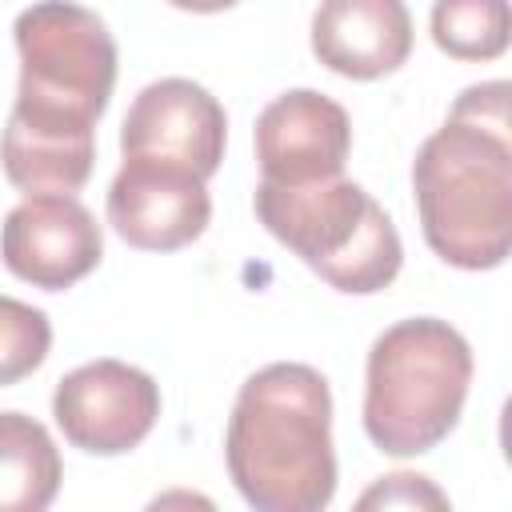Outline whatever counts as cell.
<instances>
[{
	"mask_svg": "<svg viewBox=\"0 0 512 512\" xmlns=\"http://www.w3.org/2000/svg\"><path fill=\"white\" fill-rule=\"evenodd\" d=\"M224 144H228L224 104L188 76H164L140 88L120 128L124 160H160L188 168L204 180L220 168Z\"/></svg>",
	"mask_w": 512,
	"mask_h": 512,
	"instance_id": "obj_7",
	"label": "cell"
},
{
	"mask_svg": "<svg viewBox=\"0 0 512 512\" xmlns=\"http://www.w3.org/2000/svg\"><path fill=\"white\" fill-rule=\"evenodd\" d=\"M104 256V232L96 216L64 192L24 196L0 224L4 268L44 292H64L84 280Z\"/></svg>",
	"mask_w": 512,
	"mask_h": 512,
	"instance_id": "obj_8",
	"label": "cell"
},
{
	"mask_svg": "<svg viewBox=\"0 0 512 512\" xmlns=\"http://www.w3.org/2000/svg\"><path fill=\"white\" fill-rule=\"evenodd\" d=\"M448 116L464 120V124H476L484 132L508 136V80H484V84L464 88Z\"/></svg>",
	"mask_w": 512,
	"mask_h": 512,
	"instance_id": "obj_16",
	"label": "cell"
},
{
	"mask_svg": "<svg viewBox=\"0 0 512 512\" xmlns=\"http://www.w3.org/2000/svg\"><path fill=\"white\" fill-rule=\"evenodd\" d=\"M48 348L52 320L16 296H0V388L32 376L44 364Z\"/></svg>",
	"mask_w": 512,
	"mask_h": 512,
	"instance_id": "obj_14",
	"label": "cell"
},
{
	"mask_svg": "<svg viewBox=\"0 0 512 512\" xmlns=\"http://www.w3.org/2000/svg\"><path fill=\"white\" fill-rule=\"evenodd\" d=\"M20 88L8 120L60 132H96L116 88V40L76 0H36L16 24Z\"/></svg>",
	"mask_w": 512,
	"mask_h": 512,
	"instance_id": "obj_5",
	"label": "cell"
},
{
	"mask_svg": "<svg viewBox=\"0 0 512 512\" xmlns=\"http://www.w3.org/2000/svg\"><path fill=\"white\" fill-rule=\"evenodd\" d=\"M360 508H448V496L428 480V476H416V472H392V476H380V484H372L360 500Z\"/></svg>",
	"mask_w": 512,
	"mask_h": 512,
	"instance_id": "obj_15",
	"label": "cell"
},
{
	"mask_svg": "<svg viewBox=\"0 0 512 512\" xmlns=\"http://www.w3.org/2000/svg\"><path fill=\"white\" fill-rule=\"evenodd\" d=\"M52 420L64 440L88 456L132 452L160 420L156 380L124 360H88L52 392Z\"/></svg>",
	"mask_w": 512,
	"mask_h": 512,
	"instance_id": "obj_6",
	"label": "cell"
},
{
	"mask_svg": "<svg viewBox=\"0 0 512 512\" xmlns=\"http://www.w3.org/2000/svg\"><path fill=\"white\" fill-rule=\"evenodd\" d=\"M172 8H184V12H224L232 8L236 0H168Z\"/></svg>",
	"mask_w": 512,
	"mask_h": 512,
	"instance_id": "obj_17",
	"label": "cell"
},
{
	"mask_svg": "<svg viewBox=\"0 0 512 512\" xmlns=\"http://www.w3.org/2000/svg\"><path fill=\"white\" fill-rule=\"evenodd\" d=\"M316 60L348 80H380L412 52V16L404 0H320L312 12Z\"/></svg>",
	"mask_w": 512,
	"mask_h": 512,
	"instance_id": "obj_11",
	"label": "cell"
},
{
	"mask_svg": "<svg viewBox=\"0 0 512 512\" xmlns=\"http://www.w3.org/2000/svg\"><path fill=\"white\" fill-rule=\"evenodd\" d=\"M64 480L60 448L24 412H0V512H44Z\"/></svg>",
	"mask_w": 512,
	"mask_h": 512,
	"instance_id": "obj_12",
	"label": "cell"
},
{
	"mask_svg": "<svg viewBox=\"0 0 512 512\" xmlns=\"http://www.w3.org/2000/svg\"><path fill=\"white\" fill-rule=\"evenodd\" d=\"M412 196L428 248L464 272H488L512 248V136L444 120L412 160Z\"/></svg>",
	"mask_w": 512,
	"mask_h": 512,
	"instance_id": "obj_2",
	"label": "cell"
},
{
	"mask_svg": "<svg viewBox=\"0 0 512 512\" xmlns=\"http://www.w3.org/2000/svg\"><path fill=\"white\" fill-rule=\"evenodd\" d=\"M508 36V0H432V40L452 60H496Z\"/></svg>",
	"mask_w": 512,
	"mask_h": 512,
	"instance_id": "obj_13",
	"label": "cell"
},
{
	"mask_svg": "<svg viewBox=\"0 0 512 512\" xmlns=\"http://www.w3.org/2000/svg\"><path fill=\"white\" fill-rule=\"evenodd\" d=\"M472 384L468 340L436 316L384 328L364 364V432L388 456H424L460 424Z\"/></svg>",
	"mask_w": 512,
	"mask_h": 512,
	"instance_id": "obj_3",
	"label": "cell"
},
{
	"mask_svg": "<svg viewBox=\"0 0 512 512\" xmlns=\"http://www.w3.org/2000/svg\"><path fill=\"white\" fill-rule=\"evenodd\" d=\"M224 460L256 512H320L336 496L332 392L312 364L276 360L252 372L232 404Z\"/></svg>",
	"mask_w": 512,
	"mask_h": 512,
	"instance_id": "obj_1",
	"label": "cell"
},
{
	"mask_svg": "<svg viewBox=\"0 0 512 512\" xmlns=\"http://www.w3.org/2000/svg\"><path fill=\"white\" fill-rule=\"evenodd\" d=\"M212 220L208 180L160 164V160H124L108 184V224L112 232L144 252H176L192 244Z\"/></svg>",
	"mask_w": 512,
	"mask_h": 512,
	"instance_id": "obj_9",
	"label": "cell"
},
{
	"mask_svg": "<svg viewBox=\"0 0 512 512\" xmlns=\"http://www.w3.org/2000/svg\"><path fill=\"white\" fill-rule=\"evenodd\" d=\"M252 144L260 180L308 184L344 172L352 152V120L332 96L316 88H292L264 104Z\"/></svg>",
	"mask_w": 512,
	"mask_h": 512,
	"instance_id": "obj_10",
	"label": "cell"
},
{
	"mask_svg": "<svg viewBox=\"0 0 512 512\" xmlns=\"http://www.w3.org/2000/svg\"><path fill=\"white\" fill-rule=\"evenodd\" d=\"M260 224L324 284L348 296L388 288L404 264L392 216L344 172L308 184H256Z\"/></svg>",
	"mask_w": 512,
	"mask_h": 512,
	"instance_id": "obj_4",
	"label": "cell"
}]
</instances>
